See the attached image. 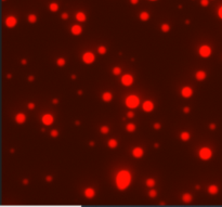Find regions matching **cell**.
Here are the masks:
<instances>
[{
  "label": "cell",
  "instance_id": "9a60e30c",
  "mask_svg": "<svg viewBox=\"0 0 222 207\" xmlns=\"http://www.w3.org/2000/svg\"><path fill=\"white\" fill-rule=\"evenodd\" d=\"M112 99H113V94L109 91H106L102 94V100L104 102H109V101H112Z\"/></svg>",
  "mask_w": 222,
  "mask_h": 207
},
{
  "label": "cell",
  "instance_id": "7402d4cb",
  "mask_svg": "<svg viewBox=\"0 0 222 207\" xmlns=\"http://www.w3.org/2000/svg\"><path fill=\"white\" fill-rule=\"evenodd\" d=\"M107 144L111 149H116L117 145H118V142H117V140H115V139H111V140L108 141Z\"/></svg>",
  "mask_w": 222,
  "mask_h": 207
},
{
  "label": "cell",
  "instance_id": "816d5d0a",
  "mask_svg": "<svg viewBox=\"0 0 222 207\" xmlns=\"http://www.w3.org/2000/svg\"><path fill=\"white\" fill-rule=\"evenodd\" d=\"M154 147L157 149V147H159V144H158V143H155V144H154Z\"/></svg>",
  "mask_w": 222,
  "mask_h": 207
},
{
  "label": "cell",
  "instance_id": "8992f818",
  "mask_svg": "<svg viewBox=\"0 0 222 207\" xmlns=\"http://www.w3.org/2000/svg\"><path fill=\"white\" fill-rule=\"evenodd\" d=\"M16 23H17V20H16V17H13V15L8 17L5 20V26H7V27H9V28H13L16 25Z\"/></svg>",
  "mask_w": 222,
  "mask_h": 207
},
{
  "label": "cell",
  "instance_id": "1f68e13d",
  "mask_svg": "<svg viewBox=\"0 0 222 207\" xmlns=\"http://www.w3.org/2000/svg\"><path fill=\"white\" fill-rule=\"evenodd\" d=\"M156 195H157V192L155 190H151L150 192H148V196H150V197H152V198L156 197Z\"/></svg>",
  "mask_w": 222,
  "mask_h": 207
},
{
  "label": "cell",
  "instance_id": "277c9868",
  "mask_svg": "<svg viewBox=\"0 0 222 207\" xmlns=\"http://www.w3.org/2000/svg\"><path fill=\"white\" fill-rule=\"evenodd\" d=\"M199 55L201 58H209L211 55V48L207 44H204L199 48Z\"/></svg>",
  "mask_w": 222,
  "mask_h": 207
},
{
  "label": "cell",
  "instance_id": "681fc988",
  "mask_svg": "<svg viewBox=\"0 0 222 207\" xmlns=\"http://www.w3.org/2000/svg\"><path fill=\"white\" fill-rule=\"evenodd\" d=\"M89 144H90L91 147H93V145H94V142H93V141H90V143H89Z\"/></svg>",
  "mask_w": 222,
  "mask_h": 207
},
{
  "label": "cell",
  "instance_id": "6f0895ef",
  "mask_svg": "<svg viewBox=\"0 0 222 207\" xmlns=\"http://www.w3.org/2000/svg\"><path fill=\"white\" fill-rule=\"evenodd\" d=\"M3 1H5V0H3Z\"/></svg>",
  "mask_w": 222,
  "mask_h": 207
},
{
  "label": "cell",
  "instance_id": "4fadbf2b",
  "mask_svg": "<svg viewBox=\"0 0 222 207\" xmlns=\"http://www.w3.org/2000/svg\"><path fill=\"white\" fill-rule=\"evenodd\" d=\"M70 32L73 35H75V36H78V35H80L81 32H82V28H81L80 25H74L73 27L70 28Z\"/></svg>",
  "mask_w": 222,
  "mask_h": 207
},
{
  "label": "cell",
  "instance_id": "f907efd6",
  "mask_svg": "<svg viewBox=\"0 0 222 207\" xmlns=\"http://www.w3.org/2000/svg\"><path fill=\"white\" fill-rule=\"evenodd\" d=\"M76 78H77L76 75H72V79H76Z\"/></svg>",
  "mask_w": 222,
  "mask_h": 207
},
{
  "label": "cell",
  "instance_id": "484cf974",
  "mask_svg": "<svg viewBox=\"0 0 222 207\" xmlns=\"http://www.w3.org/2000/svg\"><path fill=\"white\" fill-rule=\"evenodd\" d=\"M27 20H28L29 23H36L37 22V17L35 14H29L28 17H27Z\"/></svg>",
  "mask_w": 222,
  "mask_h": 207
},
{
  "label": "cell",
  "instance_id": "7bdbcfd3",
  "mask_svg": "<svg viewBox=\"0 0 222 207\" xmlns=\"http://www.w3.org/2000/svg\"><path fill=\"white\" fill-rule=\"evenodd\" d=\"M130 2H131L132 5H137V3L139 2V0H130Z\"/></svg>",
  "mask_w": 222,
  "mask_h": 207
},
{
  "label": "cell",
  "instance_id": "7c38bea8",
  "mask_svg": "<svg viewBox=\"0 0 222 207\" xmlns=\"http://www.w3.org/2000/svg\"><path fill=\"white\" fill-rule=\"evenodd\" d=\"M83 194H85V197H87V198H93L94 195H95V191L92 188H87L83 192Z\"/></svg>",
  "mask_w": 222,
  "mask_h": 207
},
{
  "label": "cell",
  "instance_id": "5b68a950",
  "mask_svg": "<svg viewBox=\"0 0 222 207\" xmlns=\"http://www.w3.org/2000/svg\"><path fill=\"white\" fill-rule=\"evenodd\" d=\"M94 60H95V56L92 52H85L83 55H82V61L86 64H92L94 62Z\"/></svg>",
  "mask_w": 222,
  "mask_h": 207
},
{
  "label": "cell",
  "instance_id": "2e32d148",
  "mask_svg": "<svg viewBox=\"0 0 222 207\" xmlns=\"http://www.w3.org/2000/svg\"><path fill=\"white\" fill-rule=\"evenodd\" d=\"M218 192H219V189L216 184H211L208 186V193L211 194V195H216Z\"/></svg>",
  "mask_w": 222,
  "mask_h": 207
},
{
  "label": "cell",
  "instance_id": "ee69618b",
  "mask_svg": "<svg viewBox=\"0 0 222 207\" xmlns=\"http://www.w3.org/2000/svg\"><path fill=\"white\" fill-rule=\"evenodd\" d=\"M52 103H53V104H58V103H59V100H58L56 98L53 99V100H52Z\"/></svg>",
  "mask_w": 222,
  "mask_h": 207
},
{
  "label": "cell",
  "instance_id": "f5cc1de1",
  "mask_svg": "<svg viewBox=\"0 0 222 207\" xmlns=\"http://www.w3.org/2000/svg\"><path fill=\"white\" fill-rule=\"evenodd\" d=\"M195 189H196V190H199L200 186H199V185H196V186H195Z\"/></svg>",
  "mask_w": 222,
  "mask_h": 207
},
{
  "label": "cell",
  "instance_id": "11a10c76",
  "mask_svg": "<svg viewBox=\"0 0 222 207\" xmlns=\"http://www.w3.org/2000/svg\"><path fill=\"white\" fill-rule=\"evenodd\" d=\"M77 93H78V94H81V93H82V91H81V90H78V92H77Z\"/></svg>",
  "mask_w": 222,
  "mask_h": 207
},
{
  "label": "cell",
  "instance_id": "db71d44e",
  "mask_svg": "<svg viewBox=\"0 0 222 207\" xmlns=\"http://www.w3.org/2000/svg\"><path fill=\"white\" fill-rule=\"evenodd\" d=\"M7 77H8L9 79H10V78H11V77H12V76H11V74H8V75H7Z\"/></svg>",
  "mask_w": 222,
  "mask_h": 207
},
{
  "label": "cell",
  "instance_id": "30bf717a",
  "mask_svg": "<svg viewBox=\"0 0 222 207\" xmlns=\"http://www.w3.org/2000/svg\"><path fill=\"white\" fill-rule=\"evenodd\" d=\"M142 109H143V111L144 112H147V113H150V112H152L153 109H154V104H153V102L152 101H145L144 103L142 104Z\"/></svg>",
  "mask_w": 222,
  "mask_h": 207
},
{
  "label": "cell",
  "instance_id": "5bb4252c",
  "mask_svg": "<svg viewBox=\"0 0 222 207\" xmlns=\"http://www.w3.org/2000/svg\"><path fill=\"white\" fill-rule=\"evenodd\" d=\"M26 120V115H24L23 113H19L15 115V121L17 124H23Z\"/></svg>",
  "mask_w": 222,
  "mask_h": 207
},
{
  "label": "cell",
  "instance_id": "83f0119b",
  "mask_svg": "<svg viewBox=\"0 0 222 207\" xmlns=\"http://www.w3.org/2000/svg\"><path fill=\"white\" fill-rule=\"evenodd\" d=\"M160 28H162V33H167V32L170 31V26H169L168 24H162V26H160Z\"/></svg>",
  "mask_w": 222,
  "mask_h": 207
},
{
  "label": "cell",
  "instance_id": "74e56055",
  "mask_svg": "<svg viewBox=\"0 0 222 207\" xmlns=\"http://www.w3.org/2000/svg\"><path fill=\"white\" fill-rule=\"evenodd\" d=\"M209 128H210L211 130H215V129H216V124H213V123H211L210 125H209Z\"/></svg>",
  "mask_w": 222,
  "mask_h": 207
},
{
  "label": "cell",
  "instance_id": "ab89813d",
  "mask_svg": "<svg viewBox=\"0 0 222 207\" xmlns=\"http://www.w3.org/2000/svg\"><path fill=\"white\" fill-rule=\"evenodd\" d=\"M154 128H155V129H159V128H160V124H159V123H155V124H154Z\"/></svg>",
  "mask_w": 222,
  "mask_h": 207
},
{
  "label": "cell",
  "instance_id": "d4e9b609",
  "mask_svg": "<svg viewBox=\"0 0 222 207\" xmlns=\"http://www.w3.org/2000/svg\"><path fill=\"white\" fill-rule=\"evenodd\" d=\"M145 184L148 186V188H153L154 185H155V179H153V178H150V179H147L145 181Z\"/></svg>",
  "mask_w": 222,
  "mask_h": 207
},
{
  "label": "cell",
  "instance_id": "f6af8a7d",
  "mask_svg": "<svg viewBox=\"0 0 222 207\" xmlns=\"http://www.w3.org/2000/svg\"><path fill=\"white\" fill-rule=\"evenodd\" d=\"M34 79H35V77H34V76H29V77H28V82H32V80H34Z\"/></svg>",
  "mask_w": 222,
  "mask_h": 207
},
{
  "label": "cell",
  "instance_id": "ffe728a7",
  "mask_svg": "<svg viewBox=\"0 0 222 207\" xmlns=\"http://www.w3.org/2000/svg\"><path fill=\"white\" fill-rule=\"evenodd\" d=\"M180 138H181L182 141H189V139L191 138V136H190V133L188 131H182L181 135H180Z\"/></svg>",
  "mask_w": 222,
  "mask_h": 207
},
{
  "label": "cell",
  "instance_id": "8d00e7d4",
  "mask_svg": "<svg viewBox=\"0 0 222 207\" xmlns=\"http://www.w3.org/2000/svg\"><path fill=\"white\" fill-rule=\"evenodd\" d=\"M218 14H219V17L222 20V6L219 8V10H218Z\"/></svg>",
  "mask_w": 222,
  "mask_h": 207
},
{
  "label": "cell",
  "instance_id": "e575fe53",
  "mask_svg": "<svg viewBox=\"0 0 222 207\" xmlns=\"http://www.w3.org/2000/svg\"><path fill=\"white\" fill-rule=\"evenodd\" d=\"M61 19H62V20H67V19H68V14L65 12V13H63V14L61 15Z\"/></svg>",
  "mask_w": 222,
  "mask_h": 207
},
{
  "label": "cell",
  "instance_id": "f546056e",
  "mask_svg": "<svg viewBox=\"0 0 222 207\" xmlns=\"http://www.w3.org/2000/svg\"><path fill=\"white\" fill-rule=\"evenodd\" d=\"M56 65L58 66H64L65 65V59H63V58L58 59V61H56Z\"/></svg>",
  "mask_w": 222,
  "mask_h": 207
},
{
  "label": "cell",
  "instance_id": "e0dca14e",
  "mask_svg": "<svg viewBox=\"0 0 222 207\" xmlns=\"http://www.w3.org/2000/svg\"><path fill=\"white\" fill-rule=\"evenodd\" d=\"M195 77H196V79L197 80H199V82H201V80H204L206 78V73L204 71H198V72H196V74H195Z\"/></svg>",
  "mask_w": 222,
  "mask_h": 207
},
{
  "label": "cell",
  "instance_id": "7dc6e473",
  "mask_svg": "<svg viewBox=\"0 0 222 207\" xmlns=\"http://www.w3.org/2000/svg\"><path fill=\"white\" fill-rule=\"evenodd\" d=\"M21 63H22V64H23V65H26V64H27V61H26V60H24V59H23V60L21 61Z\"/></svg>",
  "mask_w": 222,
  "mask_h": 207
},
{
  "label": "cell",
  "instance_id": "d590c367",
  "mask_svg": "<svg viewBox=\"0 0 222 207\" xmlns=\"http://www.w3.org/2000/svg\"><path fill=\"white\" fill-rule=\"evenodd\" d=\"M27 106H28V109H35V104L32 103V102L28 103V105H27Z\"/></svg>",
  "mask_w": 222,
  "mask_h": 207
},
{
  "label": "cell",
  "instance_id": "bcb514c9",
  "mask_svg": "<svg viewBox=\"0 0 222 207\" xmlns=\"http://www.w3.org/2000/svg\"><path fill=\"white\" fill-rule=\"evenodd\" d=\"M23 184H24V185H27V184H28V180H27V179H24V180H23Z\"/></svg>",
  "mask_w": 222,
  "mask_h": 207
},
{
  "label": "cell",
  "instance_id": "836d02e7",
  "mask_svg": "<svg viewBox=\"0 0 222 207\" xmlns=\"http://www.w3.org/2000/svg\"><path fill=\"white\" fill-rule=\"evenodd\" d=\"M50 136L53 137V138H54V137H58V136H59V131H58V130H51V131H50Z\"/></svg>",
  "mask_w": 222,
  "mask_h": 207
},
{
  "label": "cell",
  "instance_id": "3957f363",
  "mask_svg": "<svg viewBox=\"0 0 222 207\" xmlns=\"http://www.w3.org/2000/svg\"><path fill=\"white\" fill-rule=\"evenodd\" d=\"M198 155H199V158L203 159V161H208L210 159L211 156H212V151H211L209 147H201L198 152Z\"/></svg>",
  "mask_w": 222,
  "mask_h": 207
},
{
  "label": "cell",
  "instance_id": "ba28073f",
  "mask_svg": "<svg viewBox=\"0 0 222 207\" xmlns=\"http://www.w3.org/2000/svg\"><path fill=\"white\" fill-rule=\"evenodd\" d=\"M121 84L124 85V86H130V85H132L133 84V77L129 75V74H125L124 76L121 77Z\"/></svg>",
  "mask_w": 222,
  "mask_h": 207
},
{
  "label": "cell",
  "instance_id": "f1b7e54d",
  "mask_svg": "<svg viewBox=\"0 0 222 207\" xmlns=\"http://www.w3.org/2000/svg\"><path fill=\"white\" fill-rule=\"evenodd\" d=\"M100 131H101L102 133H104V135H106V133L109 132V128H108V126H102V127L100 128Z\"/></svg>",
  "mask_w": 222,
  "mask_h": 207
},
{
  "label": "cell",
  "instance_id": "8fae6325",
  "mask_svg": "<svg viewBox=\"0 0 222 207\" xmlns=\"http://www.w3.org/2000/svg\"><path fill=\"white\" fill-rule=\"evenodd\" d=\"M132 155L135 158H141L143 156V149L142 147H135L132 150Z\"/></svg>",
  "mask_w": 222,
  "mask_h": 207
},
{
  "label": "cell",
  "instance_id": "c3c4849f",
  "mask_svg": "<svg viewBox=\"0 0 222 207\" xmlns=\"http://www.w3.org/2000/svg\"><path fill=\"white\" fill-rule=\"evenodd\" d=\"M75 125H76V126H79V125H80V121H79V120L75 121Z\"/></svg>",
  "mask_w": 222,
  "mask_h": 207
},
{
  "label": "cell",
  "instance_id": "ac0fdd59",
  "mask_svg": "<svg viewBox=\"0 0 222 207\" xmlns=\"http://www.w3.org/2000/svg\"><path fill=\"white\" fill-rule=\"evenodd\" d=\"M193 200V196L192 194H190V193H184L183 195H182V202L183 203H191Z\"/></svg>",
  "mask_w": 222,
  "mask_h": 207
},
{
  "label": "cell",
  "instance_id": "d6986e66",
  "mask_svg": "<svg viewBox=\"0 0 222 207\" xmlns=\"http://www.w3.org/2000/svg\"><path fill=\"white\" fill-rule=\"evenodd\" d=\"M76 20L79 22H85L86 21V14L83 12H77L76 13Z\"/></svg>",
  "mask_w": 222,
  "mask_h": 207
},
{
  "label": "cell",
  "instance_id": "f35d334b",
  "mask_svg": "<svg viewBox=\"0 0 222 207\" xmlns=\"http://www.w3.org/2000/svg\"><path fill=\"white\" fill-rule=\"evenodd\" d=\"M127 116H128L129 118H132V117L135 116V114H133V112H128V113H127Z\"/></svg>",
  "mask_w": 222,
  "mask_h": 207
},
{
  "label": "cell",
  "instance_id": "603a6c76",
  "mask_svg": "<svg viewBox=\"0 0 222 207\" xmlns=\"http://www.w3.org/2000/svg\"><path fill=\"white\" fill-rule=\"evenodd\" d=\"M49 9H50V11L56 12L58 10H59V5H58L56 2H52V3H50V6H49Z\"/></svg>",
  "mask_w": 222,
  "mask_h": 207
},
{
  "label": "cell",
  "instance_id": "4316f807",
  "mask_svg": "<svg viewBox=\"0 0 222 207\" xmlns=\"http://www.w3.org/2000/svg\"><path fill=\"white\" fill-rule=\"evenodd\" d=\"M106 48L104 47V46H100L99 48H97V52H99V54H101V55H104L105 53H106Z\"/></svg>",
  "mask_w": 222,
  "mask_h": 207
},
{
  "label": "cell",
  "instance_id": "d6a6232c",
  "mask_svg": "<svg viewBox=\"0 0 222 207\" xmlns=\"http://www.w3.org/2000/svg\"><path fill=\"white\" fill-rule=\"evenodd\" d=\"M209 5V0H200V6L207 7Z\"/></svg>",
  "mask_w": 222,
  "mask_h": 207
},
{
  "label": "cell",
  "instance_id": "6da1fadb",
  "mask_svg": "<svg viewBox=\"0 0 222 207\" xmlns=\"http://www.w3.org/2000/svg\"><path fill=\"white\" fill-rule=\"evenodd\" d=\"M131 174H130L129 170L124 169V170H120L117 176H116V186L117 189L120 191L126 190L131 183Z\"/></svg>",
  "mask_w": 222,
  "mask_h": 207
},
{
  "label": "cell",
  "instance_id": "9f6ffc18",
  "mask_svg": "<svg viewBox=\"0 0 222 207\" xmlns=\"http://www.w3.org/2000/svg\"><path fill=\"white\" fill-rule=\"evenodd\" d=\"M152 1H155V0H152Z\"/></svg>",
  "mask_w": 222,
  "mask_h": 207
},
{
  "label": "cell",
  "instance_id": "9c48e42d",
  "mask_svg": "<svg viewBox=\"0 0 222 207\" xmlns=\"http://www.w3.org/2000/svg\"><path fill=\"white\" fill-rule=\"evenodd\" d=\"M181 96L183 98H191L193 96V89L191 87H189V86H185L181 90Z\"/></svg>",
  "mask_w": 222,
  "mask_h": 207
},
{
  "label": "cell",
  "instance_id": "4dcf8cb0",
  "mask_svg": "<svg viewBox=\"0 0 222 207\" xmlns=\"http://www.w3.org/2000/svg\"><path fill=\"white\" fill-rule=\"evenodd\" d=\"M121 73V68L118 67V66H116V67H114L113 68V74L114 75H119Z\"/></svg>",
  "mask_w": 222,
  "mask_h": 207
},
{
  "label": "cell",
  "instance_id": "7a4b0ae2",
  "mask_svg": "<svg viewBox=\"0 0 222 207\" xmlns=\"http://www.w3.org/2000/svg\"><path fill=\"white\" fill-rule=\"evenodd\" d=\"M139 104H140V98L135 94H131L126 99V105L129 109H135L139 106Z\"/></svg>",
  "mask_w": 222,
  "mask_h": 207
},
{
  "label": "cell",
  "instance_id": "b9f144b4",
  "mask_svg": "<svg viewBox=\"0 0 222 207\" xmlns=\"http://www.w3.org/2000/svg\"><path fill=\"white\" fill-rule=\"evenodd\" d=\"M46 180L49 181V182H50V181H52V176H47V177H46Z\"/></svg>",
  "mask_w": 222,
  "mask_h": 207
},
{
  "label": "cell",
  "instance_id": "52a82bcc",
  "mask_svg": "<svg viewBox=\"0 0 222 207\" xmlns=\"http://www.w3.org/2000/svg\"><path fill=\"white\" fill-rule=\"evenodd\" d=\"M41 121H42V124H44L46 126H50L51 124H53V121H54L53 115L44 114L42 117H41Z\"/></svg>",
  "mask_w": 222,
  "mask_h": 207
},
{
  "label": "cell",
  "instance_id": "44dd1931",
  "mask_svg": "<svg viewBox=\"0 0 222 207\" xmlns=\"http://www.w3.org/2000/svg\"><path fill=\"white\" fill-rule=\"evenodd\" d=\"M135 129H137V127H135V124H132V123L127 124V126H126V130L128 131V132H135Z\"/></svg>",
  "mask_w": 222,
  "mask_h": 207
},
{
  "label": "cell",
  "instance_id": "60d3db41",
  "mask_svg": "<svg viewBox=\"0 0 222 207\" xmlns=\"http://www.w3.org/2000/svg\"><path fill=\"white\" fill-rule=\"evenodd\" d=\"M183 112L185 113V114H188V113L190 112V107H188V106H186V107H184V109H183Z\"/></svg>",
  "mask_w": 222,
  "mask_h": 207
},
{
  "label": "cell",
  "instance_id": "cb8c5ba5",
  "mask_svg": "<svg viewBox=\"0 0 222 207\" xmlns=\"http://www.w3.org/2000/svg\"><path fill=\"white\" fill-rule=\"evenodd\" d=\"M150 19V14L147 13V12H142L140 14V20L141 21H143V22H145Z\"/></svg>",
  "mask_w": 222,
  "mask_h": 207
}]
</instances>
